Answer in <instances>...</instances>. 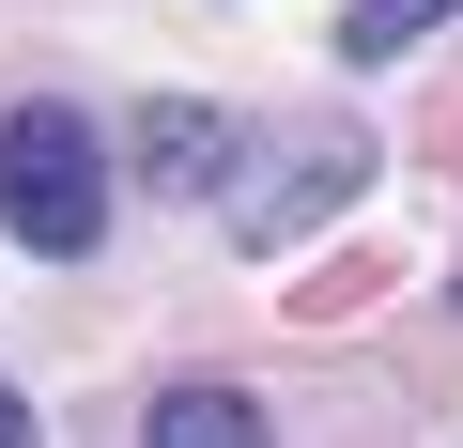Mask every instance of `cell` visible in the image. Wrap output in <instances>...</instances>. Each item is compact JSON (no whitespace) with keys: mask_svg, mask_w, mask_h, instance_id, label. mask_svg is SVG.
<instances>
[{"mask_svg":"<svg viewBox=\"0 0 463 448\" xmlns=\"http://www.w3.org/2000/svg\"><path fill=\"white\" fill-rule=\"evenodd\" d=\"M139 170H155L170 201H201V186L232 170V124H216V109H139Z\"/></svg>","mask_w":463,"mask_h":448,"instance_id":"7a4b0ae2","label":"cell"},{"mask_svg":"<svg viewBox=\"0 0 463 448\" xmlns=\"http://www.w3.org/2000/svg\"><path fill=\"white\" fill-rule=\"evenodd\" d=\"M155 448H263V402L248 386H170L155 402Z\"/></svg>","mask_w":463,"mask_h":448,"instance_id":"3957f363","label":"cell"},{"mask_svg":"<svg viewBox=\"0 0 463 448\" xmlns=\"http://www.w3.org/2000/svg\"><path fill=\"white\" fill-rule=\"evenodd\" d=\"M0 233L47 248V263H78L109 233V139L78 109H16V124H0Z\"/></svg>","mask_w":463,"mask_h":448,"instance_id":"6da1fadb","label":"cell"},{"mask_svg":"<svg viewBox=\"0 0 463 448\" xmlns=\"http://www.w3.org/2000/svg\"><path fill=\"white\" fill-rule=\"evenodd\" d=\"M432 16H448V0H355V16H340V47H355V62H386V47H417Z\"/></svg>","mask_w":463,"mask_h":448,"instance_id":"277c9868","label":"cell"},{"mask_svg":"<svg viewBox=\"0 0 463 448\" xmlns=\"http://www.w3.org/2000/svg\"><path fill=\"white\" fill-rule=\"evenodd\" d=\"M0 448H32V402H16V386H0Z\"/></svg>","mask_w":463,"mask_h":448,"instance_id":"5b68a950","label":"cell"}]
</instances>
